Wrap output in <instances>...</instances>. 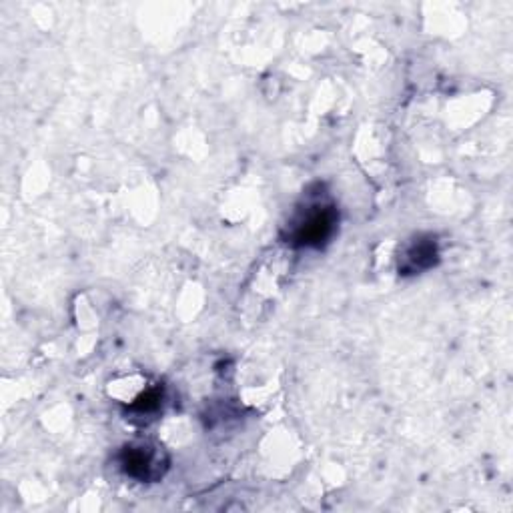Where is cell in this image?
<instances>
[{"mask_svg":"<svg viewBox=\"0 0 513 513\" xmlns=\"http://www.w3.org/2000/svg\"><path fill=\"white\" fill-rule=\"evenodd\" d=\"M435 257H437L435 243H431V241H417V245L407 251L403 269H405V271H411V273L423 271V269H427V267L433 265Z\"/></svg>","mask_w":513,"mask_h":513,"instance_id":"cell-3","label":"cell"},{"mask_svg":"<svg viewBox=\"0 0 513 513\" xmlns=\"http://www.w3.org/2000/svg\"><path fill=\"white\" fill-rule=\"evenodd\" d=\"M123 469L139 481H155L163 475L165 459L151 445H131L123 451Z\"/></svg>","mask_w":513,"mask_h":513,"instance_id":"cell-2","label":"cell"},{"mask_svg":"<svg viewBox=\"0 0 513 513\" xmlns=\"http://www.w3.org/2000/svg\"><path fill=\"white\" fill-rule=\"evenodd\" d=\"M335 221H337V213L331 205L313 203V205L305 207V211H301L295 217L293 229H291V239L297 245L319 247L331 237Z\"/></svg>","mask_w":513,"mask_h":513,"instance_id":"cell-1","label":"cell"}]
</instances>
